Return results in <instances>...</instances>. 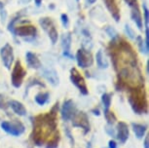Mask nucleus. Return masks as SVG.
<instances>
[{
  "label": "nucleus",
  "mask_w": 149,
  "mask_h": 148,
  "mask_svg": "<svg viewBox=\"0 0 149 148\" xmlns=\"http://www.w3.org/2000/svg\"><path fill=\"white\" fill-rule=\"evenodd\" d=\"M112 51V60L114 61L115 68L118 70V76L121 83H125L131 87H139L143 82V78L137 65L136 55L129 43L123 39L116 41L114 38Z\"/></svg>",
  "instance_id": "1"
},
{
  "label": "nucleus",
  "mask_w": 149,
  "mask_h": 148,
  "mask_svg": "<svg viewBox=\"0 0 149 148\" xmlns=\"http://www.w3.org/2000/svg\"><path fill=\"white\" fill-rule=\"evenodd\" d=\"M39 23H40V26H42V28L48 33L49 38L51 39V41H52V44H56V42L58 41V34L57 28H56L55 24H54V22L52 21V19L42 18L40 19Z\"/></svg>",
  "instance_id": "2"
},
{
  "label": "nucleus",
  "mask_w": 149,
  "mask_h": 148,
  "mask_svg": "<svg viewBox=\"0 0 149 148\" xmlns=\"http://www.w3.org/2000/svg\"><path fill=\"white\" fill-rule=\"evenodd\" d=\"M24 76H26V70L22 66L21 61L19 60L16 61L12 72V84L14 85V87L16 88L21 87Z\"/></svg>",
  "instance_id": "3"
},
{
  "label": "nucleus",
  "mask_w": 149,
  "mask_h": 148,
  "mask_svg": "<svg viewBox=\"0 0 149 148\" xmlns=\"http://www.w3.org/2000/svg\"><path fill=\"white\" fill-rule=\"evenodd\" d=\"M130 102L133 106L134 110L137 113H141L143 111V107L146 106V102H145V97L143 96V92H134V94H131L130 97Z\"/></svg>",
  "instance_id": "4"
},
{
  "label": "nucleus",
  "mask_w": 149,
  "mask_h": 148,
  "mask_svg": "<svg viewBox=\"0 0 149 148\" xmlns=\"http://www.w3.org/2000/svg\"><path fill=\"white\" fill-rule=\"evenodd\" d=\"M70 73H71L70 74V80H71V82L79 89L80 92L83 94H88V89H87L86 82H85V80H84V78L81 76L79 71H78L76 68H72L71 70H70Z\"/></svg>",
  "instance_id": "5"
},
{
  "label": "nucleus",
  "mask_w": 149,
  "mask_h": 148,
  "mask_svg": "<svg viewBox=\"0 0 149 148\" xmlns=\"http://www.w3.org/2000/svg\"><path fill=\"white\" fill-rule=\"evenodd\" d=\"M0 56H1L2 61H3L4 65L6 66L7 69L11 68L13 60H14V54H13V48L10 44H5V45L1 48L0 51Z\"/></svg>",
  "instance_id": "6"
},
{
  "label": "nucleus",
  "mask_w": 149,
  "mask_h": 148,
  "mask_svg": "<svg viewBox=\"0 0 149 148\" xmlns=\"http://www.w3.org/2000/svg\"><path fill=\"white\" fill-rule=\"evenodd\" d=\"M76 60H77L78 65L82 68H87L93 65L92 55L84 49L78 50V52L76 54Z\"/></svg>",
  "instance_id": "7"
},
{
  "label": "nucleus",
  "mask_w": 149,
  "mask_h": 148,
  "mask_svg": "<svg viewBox=\"0 0 149 148\" xmlns=\"http://www.w3.org/2000/svg\"><path fill=\"white\" fill-rule=\"evenodd\" d=\"M37 32L35 26H19L14 29V34L21 36V37H26V36H34Z\"/></svg>",
  "instance_id": "8"
},
{
  "label": "nucleus",
  "mask_w": 149,
  "mask_h": 148,
  "mask_svg": "<svg viewBox=\"0 0 149 148\" xmlns=\"http://www.w3.org/2000/svg\"><path fill=\"white\" fill-rule=\"evenodd\" d=\"M74 111H75V107L71 100L65 101L63 105V109H61V116H63V119L65 120V121L71 119L73 115H74Z\"/></svg>",
  "instance_id": "9"
},
{
  "label": "nucleus",
  "mask_w": 149,
  "mask_h": 148,
  "mask_svg": "<svg viewBox=\"0 0 149 148\" xmlns=\"http://www.w3.org/2000/svg\"><path fill=\"white\" fill-rule=\"evenodd\" d=\"M106 8L108 9V11L110 12L112 17L114 18V19L116 22H119L120 19V11L118 8L116 0H103Z\"/></svg>",
  "instance_id": "10"
},
{
  "label": "nucleus",
  "mask_w": 149,
  "mask_h": 148,
  "mask_svg": "<svg viewBox=\"0 0 149 148\" xmlns=\"http://www.w3.org/2000/svg\"><path fill=\"white\" fill-rule=\"evenodd\" d=\"M131 11H132L131 16H132L133 21L136 23L137 27H139V29H142V17H141V14H140L137 3L133 5V6H131Z\"/></svg>",
  "instance_id": "11"
},
{
  "label": "nucleus",
  "mask_w": 149,
  "mask_h": 148,
  "mask_svg": "<svg viewBox=\"0 0 149 148\" xmlns=\"http://www.w3.org/2000/svg\"><path fill=\"white\" fill-rule=\"evenodd\" d=\"M61 46L63 49V55L65 57H69L70 58H73V57L70 55V46H71V34L70 32L66 33L61 38Z\"/></svg>",
  "instance_id": "12"
},
{
  "label": "nucleus",
  "mask_w": 149,
  "mask_h": 148,
  "mask_svg": "<svg viewBox=\"0 0 149 148\" xmlns=\"http://www.w3.org/2000/svg\"><path fill=\"white\" fill-rule=\"evenodd\" d=\"M118 139L124 143L126 142V140L129 138V130H128V126L125 123L121 122L118 124V135H117Z\"/></svg>",
  "instance_id": "13"
},
{
  "label": "nucleus",
  "mask_w": 149,
  "mask_h": 148,
  "mask_svg": "<svg viewBox=\"0 0 149 148\" xmlns=\"http://www.w3.org/2000/svg\"><path fill=\"white\" fill-rule=\"evenodd\" d=\"M26 63H27V65L31 68H35V69H38L40 68L41 66V63L39 60V58H37V56L33 53H26Z\"/></svg>",
  "instance_id": "14"
},
{
  "label": "nucleus",
  "mask_w": 149,
  "mask_h": 148,
  "mask_svg": "<svg viewBox=\"0 0 149 148\" xmlns=\"http://www.w3.org/2000/svg\"><path fill=\"white\" fill-rule=\"evenodd\" d=\"M10 104H11V107H12V109L15 111V113H17L18 115L24 116V114L26 113V108H24V106L22 104L21 102L16 101V100H12Z\"/></svg>",
  "instance_id": "15"
},
{
  "label": "nucleus",
  "mask_w": 149,
  "mask_h": 148,
  "mask_svg": "<svg viewBox=\"0 0 149 148\" xmlns=\"http://www.w3.org/2000/svg\"><path fill=\"white\" fill-rule=\"evenodd\" d=\"M1 127L3 128V130L5 131V132L9 133H11V135H19V133H22L21 131H19L16 127H14V126L9 124L8 122H3L1 124Z\"/></svg>",
  "instance_id": "16"
},
{
  "label": "nucleus",
  "mask_w": 149,
  "mask_h": 148,
  "mask_svg": "<svg viewBox=\"0 0 149 148\" xmlns=\"http://www.w3.org/2000/svg\"><path fill=\"white\" fill-rule=\"evenodd\" d=\"M44 76L46 77L48 81H50V83H52L53 85H57L58 84V77L56 71L54 70H46L44 72Z\"/></svg>",
  "instance_id": "17"
},
{
  "label": "nucleus",
  "mask_w": 149,
  "mask_h": 148,
  "mask_svg": "<svg viewBox=\"0 0 149 148\" xmlns=\"http://www.w3.org/2000/svg\"><path fill=\"white\" fill-rule=\"evenodd\" d=\"M95 58H97V65L100 66V68H106L108 66V63L104 58H103V55H102V51L100 50L97 53V56H95Z\"/></svg>",
  "instance_id": "18"
},
{
  "label": "nucleus",
  "mask_w": 149,
  "mask_h": 148,
  "mask_svg": "<svg viewBox=\"0 0 149 148\" xmlns=\"http://www.w3.org/2000/svg\"><path fill=\"white\" fill-rule=\"evenodd\" d=\"M133 128H134V132L136 133V135L139 138H141L145 133V127L144 126H141V125H133Z\"/></svg>",
  "instance_id": "19"
},
{
  "label": "nucleus",
  "mask_w": 149,
  "mask_h": 148,
  "mask_svg": "<svg viewBox=\"0 0 149 148\" xmlns=\"http://www.w3.org/2000/svg\"><path fill=\"white\" fill-rule=\"evenodd\" d=\"M48 97H49V94L48 93H41V94H38L37 96L35 97V100L38 104L43 105L47 102Z\"/></svg>",
  "instance_id": "20"
},
{
  "label": "nucleus",
  "mask_w": 149,
  "mask_h": 148,
  "mask_svg": "<svg viewBox=\"0 0 149 148\" xmlns=\"http://www.w3.org/2000/svg\"><path fill=\"white\" fill-rule=\"evenodd\" d=\"M102 102H103V104H104L105 111H108L109 106H110V103H111V94H102Z\"/></svg>",
  "instance_id": "21"
},
{
  "label": "nucleus",
  "mask_w": 149,
  "mask_h": 148,
  "mask_svg": "<svg viewBox=\"0 0 149 148\" xmlns=\"http://www.w3.org/2000/svg\"><path fill=\"white\" fill-rule=\"evenodd\" d=\"M143 8V16H144V23H145V27H148V22H149V12H148V8L147 5L145 3H143L142 5Z\"/></svg>",
  "instance_id": "22"
},
{
  "label": "nucleus",
  "mask_w": 149,
  "mask_h": 148,
  "mask_svg": "<svg viewBox=\"0 0 149 148\" xmlns=\"http://www.w3.org/2000/svg\"><path fill=\"white\" fill-rule=\"evenodd\" d=\"M136 40H137V42H139V47L140 51H141V52H144L145 54H148V50L146 49V46H145L144 42H143V39H142L141 37H140V36H137V37H136Z\"/></svg>",
  "instance_id": "23"
},
{
  "label": "nucleus",
  "mask_w": 149,
  "mask_h": 148,
  "mask_svg": "<svg viewBox=\"0 0 149 148\" xmlns=\"http://www.w3.org/2000/svg\"><path fill=\"white\" fill-rule=\"evenodd\" d=\"M125 30H126V33H127V35L131 39H134V37H136V36H134V33L133 31V29L131 28V26H129V24H126V26H125Z\"/></svg>",
  "instance_id": "24"
},
{
  "label": "nucleus",
  "mask_w": 149,
  "mask_h": 148,
  "mask_svg": "<svg viewBox=\"0 0 149 148\" xmlns=\"http://www.w3.org/2000/svg\"><path fill=\"white\" fill-rule=\"evenodd\" d=\"M61 23H63V26L64 27H67L69 24V19H68V17H67V15H65V14H63L61 17Z\"/></svg>",
  "instance_id": "25"
},
{
  "label": "nucleus",
  "mask_w": 149,
  "mask_h": 148,
  "mask_svg": "<svg viewBox=\"0 0 149 148\" xmlns=\"http://www.w3.org/2000/svg\"><path fill=\"white\" fill-rule=\"evenodd\" d=\"M106 31L108 32V34L110 35L113 39L117 37V33H116V31H115L113 28H112V27H108V28L106 29Z\"/></svg>",
  "instance_id": "26"
},
{
  "label": "nucleus",
  "mask_w": 149,
  "mask_h": 148,
  "mask_svg": "<svg viewBox=\"0 0 149 148\" xmlns=\"http://www.w3.org/2000/svg\"><path fill=\"white\" fill-rule=\"evenodd\" d=\"M124 1L127 3L129 6H133V5H134V4H136L137 3V0H124Z\"/></svg>",
  "instance_id": "27"
},
{
  "label": "nucleus",
  "mask_w": 149,
  "mask_h": 148,
  "mask_svg": "<svg viewBox=\"0 0 149 148\" xmlns=\"http://www.w3.org/2000/svg\"><path fill=\"white\" fill-rule=\"evenodd\" d=\"M109 147L110 148H116V143H115V141L114 140H110L109 141Z\"/></svg>",
  "instance_id": "28"
},
{
  "label": "nucleus",
  "mask_w": 149,
  "mask_h": 148,
  "mask_svg": "<svg viewBox=\"0 0 149 148\" xmlns=\"http://www.w3.org/2000/svg\"><path fill=\"white\" fill-rule=\"evenodd\" d=\"M144 147L148 148V138H145V142H144Z\"/></svg>",
  "instance_id": "29"
},
{
  "label": "nucleus",
  "mask_w": 149,
  "mask_h": 148,
  "mask_svg": "<svg viewBox=\"0 0 149 148\" xmlns=\"http://www.w3.org/2000/svg\"><path fill=\"white\" fill-rule=\"evenodd\" d=\"M34 1H35V3H36V5H37V6H40V5H41L42 0H34Z\"/></svg>",
  "instance_id": "30"
},
{
  "label": "nucleus",
  "mask_w": 149,
  "mask_h": 148,
  "mask_svg": "<svg viewBox=\"0 0 149 148\" xmlns=\"http://www.w3.org/2000/svg\"><path fill=\"white\" fill-rule=\"evenodd\" d=\"M95 1H97V0H88V2L90 4H94Z\"/></svg>",
  "instance_id": "31"
},
{
  "label": "nucleus",
  "mask_w": 149,
  "mask_h": 148,
  "mask_svg": "<svg viewBox=\"0 0 149 148\" xmlns=\"http://www.w3.org/2000/svg\"><path fill=\"white\" fill-rule=\"evenodd\" d=\"M77 1H79V0H77Z\"/></svg>",
  "instance_id": "32"
}]
</instances>
